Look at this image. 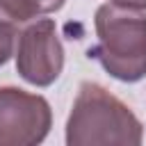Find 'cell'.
<instances>
[{"label": "cell", "mask_w": 146, "mask_h": 146, "mask_svg": "<svg viewBox=\"0 0 146 146\" xmlns=\"http://www.w3.org/2000/svg\"><path fill=\"white\" fill-rule=\"evenodd\" d=\"M52 125L50 103L41 94L0 87V146H36Z\"/></svg>", "instance_id": "277c9868"}, {"label": "cell", "mask_w": 146, "mask_h": 146, "mask_svg": "<svg viewBox=\"0 0 146 146\" xmlns=\"http://www.w3.org/2000/svg\"><path fill=\"white\" fill-rule=\"evenodd\" d=\"M16 71L32 87H50L64 68V46L52 18L30 21L16 39Z\"/></svg>", "instance_id": "3957f363"}, {"label": "cell", "mask_w": 146, "mask_h": 146, "mask_svg": "<svg viewBox=\"0 0 146 146\" xmlns=\"http://www.w3.org/2000/svg\"><path fill=\"white\" fill-rule=\"evenodd\" d=\"M114 5H121V7H128V9H139V11H146V0H110Z\"/></svg>", "instance_id": "52a82bcc"}, {"label": "cell", "mask_w": 146, "mask_h": 146, "mask_svg": "<svg viewBox=\"0 0 146 146\" xmlns=\"http://www.w3.org/2000/svg\"><path fill=\"white\" fill-rule=\"evenodd\" d=\"M16 39H18V30L14 23L0 21V66H5L9 62V57L16 50Z\"/></svg>", "instance_id": "8992f818"}, {"label": "cell", "mask_w": 146, "mask_h": 146, "mask_svg": "<svg viewBox=\"0 0 146 146\" xmlns=\"http://www.w3.org/2000/svg\"><path fill=\"white\" fill-rule=\"evenodd\" d=\"M96 46L89 57L114 80L139 82L146 78V14L114 2H105L94 16Z\"/></svg>", "instance_id": "7a4b0ae2"}, {"label": "cell", "mask_w": 146, "mask_h": 146, "mask_svg": "<svg viewBox=\"0 0 146 146\" xmlns=\"http://www.w3.org/2000/svg\"><path fill=\"white\" fill-rule=\"evenodd\" d=\"M66 0H0V21L21 25L39 16L55 14L64 7Z\"/></svg>", "instance_id": "5b68a950"}, {"label": "cell", "mask_w": 146, "mask_h": 146, "mask_svg": "<svg viewBox=\"0 0 146 146\" xmlns=\"http://www.w3.org/2000/svg\"><path fill=\"white\" fill-rule=\"evenodd\" d=\"M68 146H139L144 125L137 114L98 82H82L66 119Z\"/></svg>", "instance_id": "6da1fadb"}]
</instances>
